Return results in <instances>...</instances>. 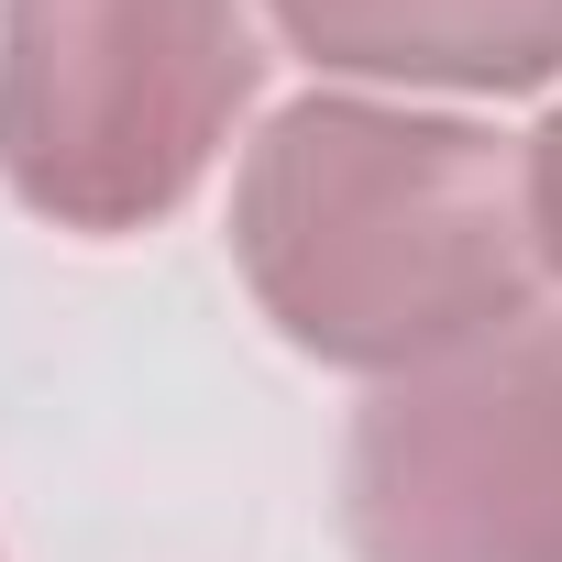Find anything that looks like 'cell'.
I'll return each instance as SVG.
<instances>
[{
    "label": "cell",
    "mask_w": 562,
    "mask_h": 562,
    "mask_svg": "<svg viewBox=\"0 0 562 562\" xmlns=\"http://www.w3.org/2000/svg\"><path fill=\"white\" fill-rule=\"evenodd\" d=\"M342 529L364 562H562V331L375 386L342 452Z\"/></svg>",
    "instance_id": "3"
},
{
    "label": "cell",
    "mask_w": 562,
    "mask_h": 562,
    "mask_svg": "<svg viewBox=\"0 0 562 562\" xmlns=\"http://www.w3.org/2000/svg\"><path fill=\"white\" fill-rule=\"evenodd\" d=\"M265 56L243 0H12L0 188L56 232H155L232 144Z\"/></svg>",
    "instance_id": "2"
},
{
    "label": "cell",
    "mask_w": 562,
    "mask_h": 562,
    "mask_svg": "<svg viewBox=\"0 0 562 562\" xmlns=\"http://www.w3.org/2000/svg\"><path fill=\"white\" fill-rule=\"evenodd\" d=\"M276 34L331 78L518 100L562 78V0H265Z\"/></svg>",
    "instance_id": "4"
},
{
    "label": "cell",
    "mask_w": 562,
    "mask_h": 562,
    "mask_svg": "<svg viewBox=\"0 0 562 562\" xmlns=\"http://www.w3.org/2000/svg\"><path fill=\"white\" fill-rule=\"evenodd\" d=\"M232 265L310 364L430 375L540 321L529 144L397 100H288L232 177Z\"/></svg>",
    "instance_id": "1"
},
{
    "label": "cell",
    "mask_w": 562,
    "mask_h": 562,
    "mask_svg": "<svg viewBox=\"0 0 562 562\" xmlns=\"http://www.w3.org/2000/svg\"><path fill=\"white\" fill-rule=\"evenodd\" d=\"M529 232H540V265L562 276V111L529 133Z\"/></svg>",
    "instance_id": "5"
}]
</instances>
